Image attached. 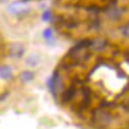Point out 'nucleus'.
Segmentation results:
<instances>
[{"label": "nucleus", "mask_w": 129, "mask_h": 129, "mask_svg": "<svg viewBox=\"0 0 129 129\" xmlns=\"http://www.w3.org/2000/svg\"><path fill=\"white\" fill-rule=\"evenodd\" d=\"M50 18H51V11L50 10H46L42 15V20L43 21H49Z\"/></svg>", "instance_id": "20e7f679"}, {"label": "nucleus", "mask_w": 129, "mask_h": 129, "mask_svg": "<svg viewBox=\"0 0 129 129\" xmlns=\"http://www.w3.org/2000/svg\"><path fill=\"white\" fill-rule=\"evenodd\" d=\"M19 78L23 82H28V81H30L31 79L34 78V74H33V72H30V71H23L19 75Z\"/></svg>", "instance_id": "f03ea898"}, {"label": "nucleus", "mask_w": 129, "mask_h": 129, "mask_svg": "<svg viewBox=\"0 0 129 129\" xmlns=\"http://www.w3.org/2000/svg\"><path fill=\"white\" fill-rule=\"evenodd\" d=\"M2 1H6V0H2Z\"/></svg>", "instance_id": "39448f33"}, {"label": "nucleus", "mask_w": 129, "mask_h": 129, "mask_svg": "<svg viewBox=\"0 0 129 129\" xmlns=\"http://www.w3.org/2000/svg\"><path fill=\"white\" fill-rule=\"evenodd\" d=\"M43 37H44V39H45L46 41L52 40V38H53V31H52V29H51L50 27L46 28V29L43 31Z\"/></svg>", "instance_id": "7ed1b4c3"}, {"label": "nucleus", "mask_w": 129, "mask_h": 129, "mask_svg": "<svg viewBox=\"0 0 129 129\" xmlns=\"http://www.w3.org/2000/svg\"><path fill=\"white\" fill-rule=\"evenodd\" d=\"M11 76H12V72H11V68L9 66L3 65L0 67V78L7 80V79L11 78Z\"/></svg>", "instance_id": "f257e3e1"}]
</instances>
